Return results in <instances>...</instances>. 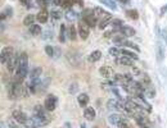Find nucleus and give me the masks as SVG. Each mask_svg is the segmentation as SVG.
I'll return each mask as SVG.
<instances>
[{
  "mask_svg": "<svg viewBox=\"0 0 167 128\" xmlns=\"http://www.w3.org/2000/svg\"><path fill=\"white\" fill-rule=\"evenodd\" d=\"M27 73H29V55L26 53H21L18 67H17V69H15L13 81L17 83H22L26 78V76H27Z\"/></svg>",
  "mask_w": 167,
  "mask_h": 128,
  "instance_id": "nucleus-1",
  "label": "nucleus"
},
{
  "mask_svg": "<svg viewBox=\"0 0 167 128\" xmlns=\"http://www.w3.org/2000/svg\"><path fill=\"white\" fill-rule=\"evenodd\" d=\"M29 87L23 86L22 83H17V82H12L9 86H8V96L11 100H15V99H22V97H27L29 96Z\"/></svg>",
  "mask_w": 167,
  "mask_h": 128,
  "instance_id": "nucleus-2",
  "label": "nucleus"
},
{
  "mask_svg": "<svg viewBox=\"0 0 167 128\" xmlns=\"http://www.w3.org/2000/svg\"><path fill=\"white\" fill-rule=\"evenodd\" d=\"M82 18H84V22L89 26V27H95L96 26V17L94 14V10L85 9L82 12Z\"/></svg>",
  "mask_w": 167,
  "mask_h": 128,
  "instance_id": "nucleus-3",
  "label": "nucleus"
},
{
  "mask_svg": "<svg viewBox=\"0 0 167 128\" xmlns=\"http://www.w3.org/2000/svg\"><path fill=\"white\" fill-rule=\"evenodd\" d=\"M12 118L15 122H18L20 124H24V126H27L29 122H30V118L26 115V113L21 112V110H18V109H15L12 112Z\"/></svg>",
  "mask_w": 167,
  "mask_h": 128,
  "instance_id": "nucleus-4",
  "label": "nucleus"
},
{
  "mask_svg": "<svg viewBox=\"0 0 167 128\" xmlns=\"http://www.w3.org/2000/svg\"><path fill=\"white\" fill-rule=\"evenodd\" d=\"M67 60L72 67H80L81 65V55L77 51H69L67 54Z\"/></svg>",
  "mask_w": 167,
  "mask_h": 128,
  "instance_id": "nucleus-5",
  "label": "nucleus"
},
{
  "mask_svg": "<svg viewBox=\"0 0 167 128\" xmlns=\"http://www.w3.org/2000/svg\"><path fill=\"white\" fill-rule=\"evenodd\" d=\"M57 104H58V97L55 95H48L46 99H45V102H44V108H45L48 112H53L55 108H57Z\"/></svg>",
  "mask_w": 167,
  "mask_h": 128,
  "instance_id": "nucleus-6",
  "label": "nucleus"
},
{
  "mask_svg": "<svg viewBox=\"0 0 167 128\" xmlns=\"http://www.w3.org/2000/svg\"><path fill=\"white\" fill-rule=\"evenodd\" d=\"M134 118L140 128H152V123L149 122V118H147L145 114H136Z\"/></svg>",
  "mask_w": 167,
  "mask_h": 128,
  "instance_id": "nucleus-7",
  "label": "nucleus"
},
{
  "mask_svg": "<svg viewBox=\"0 0 167 128\" xmlns=\"http://www.w3.org/2000/svg\"><path fill=\"white\" fill-rule=\"evenodd\" d=\"M14 49L12 46H5L2 51V56H0V59H2V64H7L8 60L14 55Z\"/></svg>",
  "mask_w": 167,
  "mask_h": 128,
  "instance_id": "nucleus-8",
  "label": "nucleus"
},
{
  "mask_svg": "<svg viewBox=\"0 0 167 128\" xmlns=\"http://www.w3.org/2000/svg\"><path fill=\"white\" fill-rule=\"evenodd\" d=\"M78 35H80V37L82 40H87V37H89L90 32H89V26H87L85 22H80L78 23Z\"/></svg>",
  "mask_w": 167,
  "mask_h": 128,
  "instance_id": "nucleus-9",
  "label": "nucleus"
},
{
  "mask_svg": "<svg viewBox=\"0 0 167 128\" xmlns=\"http://www.w3.org/2000/svg\"><path fill=\"white\" fill-rule=\"evenodd\" d=\"M18 62H20V55H15V54L9 59V60H8L7 68H8V71H9V73H13L17 69V67H18Z\"/></svg>",
  "mask_w": 167,
  "mask_h": 128,
  "instance_id": "nucleus-10",
  "label": "nucleus"
},
{
  "mask_svg": "<svg viewBox=\"0 0 167 128\" xmlns=\"http://www.w3.org/2000/svg\"><path fill=\"white\" fill-rule=\"evenodd\" d=\"M116 64H120V65H124V67H134V62L133 59H130L127 56H117L115 59Z\"/></svg>",
  "mask_w": 167,
  "mask_h": 128,
  "instance_id": "nucleus-11",
  "label": "nucleus"
},
{
  "mask_svg": "<svg viewBox=\"0 0 167 128\" xmlns=\"http://www.w3.org/2000/svg\"><path fill=\"white\" fill-rule=\"evenodd\" d=\"M99 73H100V76L103 77V78H107V80L112 78V77L115 76V72H113V69H112L111 67H107V65H103V67H100Z\"/></svg>",
  "mask_w": 167,
  "mask_h": 128,
  "instance_id": "nucleus-12",
  "label": "nucleus"
},
{
  "mask_svg": "<svg viewBox=\"0 0 167 128\" xmlns=\"http://www.w3.org/2000/svg\"><path fill=\"white\" fill-rule=\"evenodd\" d=\"M156 50H157V60H158V62H163L166 54H165V46H163L162 42H160V41L157 42Z\"/></svg>",
  "mask_w": 167,
  "mask_h": 128,
  "instance_id": "nucleus-13",
  "label": "nucleus"
},
{
  "mask_svg": "<svg viewBox=\"0 0 167 128\" xmlns=\"http://www.w3.org/2000/svg\"><path fill=\"white\" fill-rule=\"evenodd\" d=\"M120 32L124 35L125 37H133L136 35V31L133 28V27H130V26H122Z\"/></svg>",
  "mask_w": 167,
  "mask_h": 128,
  "instance_id": "nucleus-14",
  "label": "nucleus"
},
{
  "mask_svg": "<svg viewBox=\"0 0 167 128\" xmlns=\"http://www.w3.org/2000/svg\"><path fill=\"white\" fill-rule=\"evenodd\" d=\"M48 18H49V12L44 8V9H41L37 14H36V19L39 23H46L48 22Z\"/></svg>",
  "mask_w": 167,
  "mask_h": 128,
  "instance_id": "nucleus-15",
  "label": "nucleus"
},
{
  "mask_svg": "<svg viewBox=\"0 0 167 128\" xmlns=\"http://www.w3.org/2000/svg\"><path fill=\"white\" fill-rule=\"evenodd\" d=\"M93 10H94V14H95L96 18H102V19H104V18H107V17L112 15L111 13H108V12H105L104 9H102L100 6H95Z\"/></svg>",
  "mask_w": 167,
  "mask_h": 128,
  "instance_id": "nucleus-16",
  "label": "nucleus"
},
{
  "mask_svg": "<svg viewBox=\"0 0 167 128\" xmlns=\"http://www.w3.org/2000/svg\"><path fill=\"white\" fill-rule=\"evenodd\" d=\"M84 117L87 119V121H94L95 119V110H94V108H91V106H87V108H85V110H84Z\"/></svg>",
  "mask_w": 167,
  "mask_h": 128,
  "instance_id": "nucleus-17",
  "label": "nucleus"
},
{
  "mask_svg": "<svg viewBox=\"0 0 167 128\" xmlns=\"http://www.w3.org/2000/svg\"><path fill=\"white\" fill-rule=\"evenodd\" d=\"M100 58H102V51H100V50H94L93 53H91L89 56H87V62L95 63V62H98Z\"/></svg>",
  "mask_w": 167,
  "mask_h": 128,
  "instance_id": "nucleus-18",
  "label": "nucleus"
},
{
  "mask_svg": "<svg viewBox=\"0 0 167 128\" xmlns=\"http://www.w3.org/2000/svg\"><path fill=\"white\" fill-rule=\"evenodd\" d=\"M122 121V117L118 114V113H113V114H111L109 117H108V122L112 124V126H118V123Z\"/></svg>",
  "mask_w": 167,
  "mask_h": 128,
  "instance_id": "nucleus-19",
  "label": "nucleus"
},
{
  "mask_svg": "<svg viewBox=\"0 0 167 128\" xmlns=\"http://www.w3.org/2000/svg\"><path fill=\"white\" fill-rule=\"evenodd\" d=\"M89 96H87V93H80V95L77 96V101L78 104H80L81 108H85L87 106V104H89Z\"/></svg>",
  "mask_w": 167,
  "mask_h": 128,
  "instance_id": "nucleus-20",
  "label": "nucleus"
},
{
  "mask_svg": "<svg viewBox=\"0 0 167 128\" xmlns=\"http://www.w3.org/2000/svg\"><path fill=\"white\" fill-rule=\"evenodd\" d=\"M143 95H144L145 97H148V99H153V97L156 96V89H154V86H152V85H149L148 87H145Z\"/></svg>",
  "mask_w": 167,
  "mask_h": 128,
  "instance_id": "nucleus-21",
  "label": "nucleus"
},
{
  "mask_svg": "<svg viewBox=\"0 0 167 128\" xmlns=\"http://www.w3.org/2000/svg\"><path fill=\"white\" fill-rule=\"evenodd\" d=\"M121 55H124V56H127V58H130V59H133V60H138V55L135 54V53H133L131 50H129V49H121Z\"/></svg>",
  "mask_w": 167,
  "mask_h": 128,
  "instance_id": "nucleus-22",
  "label": "nucleus"
},
{
  "mask_svg": "<svg viewBox=\"0 0 167 128\" xmlns=\"http://www.w3.org/2000/svg\"><path fill=\"white\" fill-rule=\"evenodd\" d=\"M41 72H42V68H41V67H33L32 71H31L30 74H29V76H30V80L40 77V76H41Z\"/></svg>",
  "mask_w": 167,
  "mask_h": 128,
  "instance_id": "nucleus-23",
  "label": "nucleus"
},
{
  "mask_svg": "<svg viewBox=\"0 0 167 128\" xmlns=\"http://www.w3.org/2000/svg\"><path fill=\"white\" fill-rule=\"evenodd\" d=\"M57 5H60L63 8H67V9H71V6L73 4V0H55L54 2Z\"/></svg>",
  "mask_w": 167,
  "mask_h": 128,
  "instance_id": "nucleus-24",
  "label": "nucleus"
},
{
  "mask_svg": "<svg viewBox=\"0 0 167 128\" xmlns=\"http://www.w3.org/2000/svg\"><path fill=\"white\" fill-rule=\"evenodd\" d=\"M67 27L66 24H60V32H59V41L60 42H66V39H67Z\"/></svg>",
  "mask_w": 167,
  "mask_h": 128,
  "instance_id": "nucleus-25",
  "label": "nucleus"
},
{
  "mask_svg": "<svg viewBox=\"0 0 167 128\" xmlns=\"http://www.w3.org/2000/svg\"><path fill=\"white\" fill-rule=\"evenodd\" d=\"M66 19L69 21V22L76 21L77 19V13L75 10H72V9H67V12H66Z\"/></svg>",
  "mask_w": 167,
  "mask_h": 128,
  "instance_id": "nucleus-26",
  "label": "nucleus"
},
{
  "mask_svg": "<svg viewBox=\"0 0 167 128\" xmlns=\"http://www.w3.org/2000/svg\"><path fill=\"white\" fill-rule=\"evenodd\" d=\"M30 33H31V35H33V36H37V35H40V33H41V27H40V26L39 24H32V26H30Z\"/></svg>",
  "mask_w": 167,
  "mask_h": 128,
  "instance_id": "nucleus-27",
  "label": "nucleus"
},
{
  "mask_svg": "<svg viewBox=\"0 0 167 128\" xmlns=\"http://www.w3.org/2000/svg\"><path fill=\"white\" fill-rule=\"evenodd\" d=\"M111 22H112V15H109V17H107V18L102 19V21L99 22V26H98L99 30H104L108 24H111Z\"/></svg>",
  "mask_w": 167,
  "mask_h": 128,
  "instance_id": "nucleus-28",
  "label": "nucleus"
},
{
  "mask_svg": "<svg viewBox=\"0 0 167 128\" xmlns=\"http://www.w3.org/2000/svg\"><path fill=\"white\" fill-rule=\"evenodd\" d=\"M111 26L113 27V30H115V31H120V30H121V27L124 26V22H122L121 19H112Z\"/></svg>",
  "mask_w": 167,
  "mask_h": 128,
  "instance_id": "nucleus-29",
  "label": "nucleus"
},
{
  "mask_svg": "<svg viewBox=\"0 0 167 128\" xmlns=\"http://www.w3.org/2000/svg\"><path fill=\"white\" fill-rule=\"evenodd\" d=\"M99 2H100L103 5H105V6L111 8L112 10H116V9H117V6H116V3L113 2V0H99Z\"/></svg>",
  "mask_w": 167,
  "mask_h": 128,
  "instance_id": "nucleus-30",
  "label": "nucleus"
},
{
  "mask_svg": "<svg viewBox=\"0 0 167 128\" xmlns=\"http://www.w3.org/2000/svg\"><path fill=\"white\" fill-rule=\"evenodd\" d=\"M33 21H35V15H32V14H29V15H26L24 18H23V24L24 26H32L33 24Z\"/></svg>",
  "mask_w": 167,
  "mask_h": 128,
  "instance_id": "nucleus-31",
  "label": "nucleus"
},
{
  "mask_svg": "<svg viewBox=\"0 0 167 128\" xmlns=\"http://www.w3.org/2000/svg\"><path fill=\"white\" fill-rule=\"evenodd\" d=\"M68 36H69V39H71L72 41H75L77 39V33H76V27H75V26H69V28H68Z\"/></svg>",
  "mask_w": 167,
  "mask_h": 128,
  "instance_id": "nucleus-32",
  "label": "nucleus"
},
{
  "mask_svg": "<svg viewBox=\"0 0 167 128\" xmlns=\"http://www.w3.org/2000/svg\"><path fill=\"white\" fill-rule=\"evenodd\" d=\"M122 46H127L129 49H134V50H136V51H140V47H139L136 44H134V42L129 41V40H125L124 44H122Z\"/></svg>",
  "mask_w": 167,
  "mask_h": 128,
  "instance_id": "nucleus-33",
  "label": "nucleus"
},
{
  "mask_svg": "<svg viewBox=\"0 0 167 128\" xmlns=\"http://www.w3.org/2000/svg\"><path fill=\"white\" fill-rule=\"evenodd\" d=\"M126 14L130 17L131 19H139V13H138L136 9H129Z\"/></svg>",
  "mask_w": 167,
  "mask_h": 128,
  "instance_id": "nucleus-34",
  "label": "nucleus"
},
{
  "mask_svg": "<svg viewBox=\"0 0 167 128\" xmlns=\"http://www.w3.org/2000/svg\"><path fill=\"white\" fill-rule=\"evenodd\" d=\"M108 53H109V55L116 56V58H117V56H120V55H121V49H118V46H117V47H111Z\"/></svg>",
  "mask_w": 167,
  "mask_h": 128,
  "instance_id": "nucleus-35",
  "label": "nucleus"
},
{
  "mask_svg": "<svg viewBox=\"0 0 167 128\" xmlns=\"http://www.w3.org/2000/svg\"><path fill=\"white\" fill-rule=\"evenodd\" d=\"M50 15H51L54 19H60V18H62V12H60L59 9H53V10L50 12Z\"/></svg>",
  "mask_w": 167,
  "mask_h": 128,
  "instance_id": "nucleus-36",
  "label": "nucleus"
},
{
  "mask_svg": "<svg viewBox=\"0 0 167 128\" xmlns=\"http://www.w3.org/2000/svg\"><path fill=\"white\" fill-rule=\"evenodd\" d=\"M117 128H131V126H130V123H129V121H127V119L122 118V121L118 123Z\"/></svg>",
  "mask_w": 167,
  "mask_h": 128,
  "instance_id": "nucleus-37",
  "label": "nucleus"
},
{
  "mask_svg": "<svg viewBox=\"0 0 167 128\" xmlns=\"http://www.w3.org/2000/svg\"><path fill=\"white\" fill-rule=\"evenodd\" d=\"M124 41H125V36L122 35V36H116V37H113V42H115L116 45H122L124 44Z\"/></svg>",
  "mask_w": 167,
  "mask_h": 128,
  "instance_id": "nucleus-38",
  "label": "nucleus"
},
{
  "mask_svg": "<svg viewBox=\"0 0 167 128\" xmlns=\"http://www.w3.org/2000/svg\"><path fill=\"white\" fill-rule=\"evenodd\" d=\"M45 53H46V55H48L49 58L54 56V49H53V46L46 45V46H45Z\"/></svg>",
  "mask_w": 167,
  "mask_h": 128,
  "instance_id": "nucleus-39",
  "label": "nucleus"
},
{
  "mask_svg": "<svg viewBox=\"0 0 167 128\" xmlns=\"http://www.w3.org/2000/svg\"><path fill=\"white\" fill-rule=\"evenodd\" d=\"M77 90H78V85H77V83H72L71 86H69V89H68L69 93H76Z\"/></svg>",
  "mask_w": 167,
  "mask_h": 128,
  "instance_id": "nucleus-40",
  "label": "nucleus"
},
{
  "mask_svg": "<svg viewBox=\"0 0 167 128\" xmlns=\"http://www.w3.org/2000/svg\"><path fill=\"white\" fill-rule=\"evenodd\" d=\"M133 72H134V73H135V74L139 77V78H140V77H142V76L144 74V72H143V71H140V69H138L136 67H133Z\"/></svg>",
  "mask_w": 167,
  "mask_h": 128,
  "instance_id": "nucleus-41",
  "label": "nucleus"
},
{
  "mask_svg": "<svg viewBox=\"0 0 167 128\" xmlns=\"http://www.w3.org/2000/svg\"><path fill=\"white\" fill-rule=\"evenodd\" d=\"M20 2L27 8H31V0H20Z\"/></svg>",
  "mask_w": 167,
  "mask_h": 128,
  "instance_id": "nucleus-42",
  "label": "nucleus"
},
{
  "mask_svg": "<svg viewBox=\"0 0 167 128\" xmlns=\"http://www.w3.org/2000/svg\"><path fill=\"white\" fill-rule=\"evenodd\" d=\"M113 32H116V31H115V30H111V31H107V32H104V37H105V39H108V37H111Z\"/></svg>",
  "mask_w": 167,
  "mask_h": 128,
  "instance_id": "nucleus-43",
  "label": "nucleus"
},
{
  "mask_svg": "<svg viewBox=\"0 0 167 128\" xmlns=\"http://www.w3.org/2000/svg\"><path fill=\"white\" fill-rule=\"evenodd\" d=\"M162 36H163V39H165V41L167 42V28H165V30L162 31Z\"/></svg>",
  "mask_w": 167,
  "mask_h": 128,
  "instance_id": "nucleus-44",
  "label": "nucleus"
},
{
  "mask_svg": "<svg viewBox=\"0 0 167 128\" xmlns=\"http://www.w3.org/2000/svg\"><path fill=\"white\" fill-rule=\"evenodd\" d=\"M44 39H51V32H44Z\"/></svg>",
  "mask_w": 167,
  "mask_h": 128,
  "instance_id": "nucleus-45",
  "label": "nucleus"
},
{
  "mask_svg": "<svg viewBox=\"0 0 167 128\" xmlns=\"http://www.w3.org/2000/svg\"><path fill=\"white\" fill-rule=\"evenodd\" d=\"M5 14H7L8 17L12 15V9H11V8H7V9H5Z\"/></svg>",
  "mask_w": 167,
  "mask_h": 128,
  "instance_id": "nucleus-46",
  "label": "nucleus"
},
{
  "mask_svg": "<svg viewBox=\"0 0 167 128\" xmlns=\"http://www.w3.org/2000/svg\"><path fill=\"white\" fill-rule=\"evenodd\" d=\"M5 17H8V15L5 14V12H3V13H2V21H4V18H5Z\"/></svg>",
  "mask_w": 167,
  "mask_h": 128,
  "instance_id": "nucleus-47",
  "label": "nucleus"
},
{
  "mask_svg": "<svg viewBox=\"0 0 167 128\" xmlns=\"http://www.w3.org/2000/svg\"><path fill=\"white\" fill-rule=\"evenodd\" d=\"M24 128H36V127H33V126H30V124H27V126H26Z\"/></svg>",
  "mask_w": 167,
  "mask_h": 128,
  "instance_id": "nucleus-48",
  "label": "nucleus"
},
{
  "mask_svg": "<svg viewBox=\"0 0 167 128\" xmlns=\"http://www.w3.org/2000/svg\"><path fill=\"white\" fill-rule=\"evenodd\" d=\"M120 2H121V3H127L129 0H120Z\"/></svg>",
  "mask_w": 167,
  "mask_h": 128,
  "instance_id": "nucleus-49",
  "label": "nucleus"
},
{
  "mask_svg": "<svg viewBox=\"0 0 167 128\" xmlns=\"http://www.w3.org/2000/svg\"><path fill=\"white\" fill-rule=\"evenodd\" d=\"M81 128H86V126L85 124H81Z\"/></svg>",
  "mask_w": 167,
  "mask_h": 128,
  "instance_id": "nucleus-50",
  "label": "nucleus"
},
{
  "mask_svg": "<svg viewBox=\"0 0 167 128\" xmlns=\"http://www.w3.org/2000/svg\"><path fill=\"white\" fill-rule=\"evenodd\" d=\"M39 2H40V0H39ZM45 2H50V0H45Z\"/></svg>",
  "mask_w": 167,
  "mask_h": 128,
  "instance_id": "nucleus-51",
  "label": "nucleus"
},
{
  "mask_svg": "<svg viewBox=\"0 0 167 128\" xmlns=\"http://www.w3.org/2000/svg\"><path fill=\"white\" fill-rule=\"evenodd\" d=\"M93 128H98V127H93Z\"/></svg>",
  "mask_w": 167,
  "mask_h": 128,
  "instance_id": "nucleus-52",
  "label": "nucleus"
}]
</instances>
